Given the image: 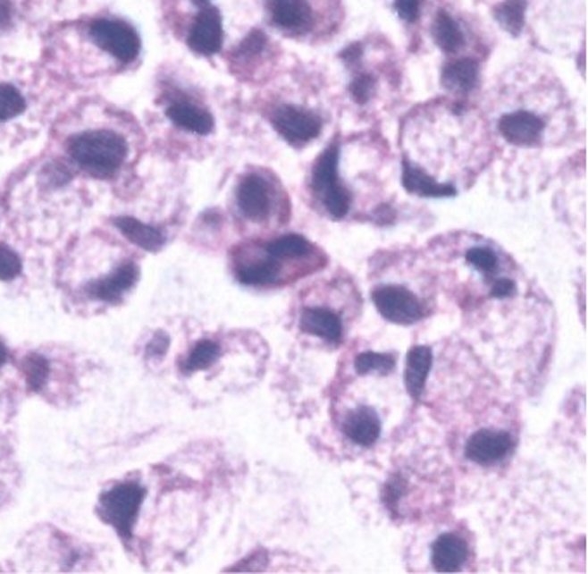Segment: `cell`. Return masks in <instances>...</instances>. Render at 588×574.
<instances>
[{
  "label": "cell",
  "instance_id": "cell-1",
  "mask_svg": "<svg viewBox=\"0 0 588 574\" xmlns=\"http://www.w3.org/2000/svg\"><path fill=\"white\" fill-rule=\"evenodd\" d=\"M66 151L73 163L96 179H111L127 161V139L111 129H87L75 133Z\"/></svg>",
  "mask_w": 588,
  "mask_h": 574
},
{
  "label": "cell",
  "instance_id": "cell-2",
  "mask_svg": "<svg viewBox=\"0 0 588 574\" xmlns=\"http://www.w3.org/2000/svg\"><path fill=\"white\" fill-rule=\"evenodd\" d=\"M310 189L334 220L347 216L351 208V194L340 181V146L336 142L329 144L315 159Z\"/></svg>",
  "mask_w": 588,
  "mask_h": 574
},
{
  "label": "cell",
  "instance_id": "cell-3",
  "mask_svg": "<svg viewBox=\"0 0 588 574\" xmlns=\"http://www.w3.org/2000/svg\"><path fill=\"white\" fill-rule=\"evenodd\" d=\"M272 127L294 148H303L315 140L323 129L319 111L305 105L282 103L268 113Z\"/></svg>",
  "mask_w": 588,
  "mask_h": 574
},
{
  "label": "cell",
  "instance_id": "cell-4",
  "mask_svg": "<svg viewBox=\"0 0 588 574\" xmlns=\"http://www.w3.org/2000/svg\"><path fill=\"white\" fill-rule=\"evenodd\" d=\"M144 500V488L135 483H123L111 488L99 500V518L113 526L125 540L132 536L139 509Z\"/></svg>",
  "mask_w": 588,
  "mask_h": 574
},
{
  "label": "cell",
  "instance_id": "cell-5",
  "mask_svg": "<svg viewBox=\"0 0 588 574\" xmlns=\"http://www.w3.org/2000/svg\"><path fill=\"white\" fill-rule=\"evenodd\" d=\"M88 35L99 49L120 61L130 64L140 54V37L123 20L99 18L88 25Z\"/></svg>",
  "mask_w": 588,
  "mask_h": 574
},
{
  "label": "cell",
  "instance_id": "cell-6",
  "mask_svg": "<svg viewBox=\"0 0 588 574\" xmlns=\"http://www.w3.org/2000/svg\"><path fill=\"white\" fill-rule=\"evenodd\" d=\"M497 129L516 148H538L545 142L549 123L533 107H514L500 114Z\"/></svg>",
  "mask_w": 588,
  "mask_h": 574
},
{
  "label": "cell",
  "instance_id": "cell-7",
  "mask_svg": "<svg viewBox=\"0 0 588 574\" xmlns=\"http://www.w3.org/2000/svg\"><path fill=\"white\" fill-rule=\"evenodd\" d=\"M373 301L379 315L391 324L410 325L424 315L421 300L410 289L397 284L375 287Z\"/></svg>",
  "mask_w": 588,
  "mask_h": 574
},
{
  "label": "cell",
  "instance_id": "cell-8",
  "mask_svg": "<svg viewBox=\"0 0 588 574\" xmlns=\"http://www.w3.org/2000/svg\"><path fill=\"white\" fill-rule=\"evenodd\" d=\"M272 185L260 173H248L238 185L236 203L249 222H265L272 213Z\"/></svg>",
  "mask_w": 588,
  "mask_h": 574
},
{
  "label": "cell",
  "instance_id": "cell-9",
  "mask_svg": "<svg viewBox=\"0 0 588 574\" xmlns=\"http://www.w3.org/2000/svg\"><path fill=\"white\" fill-rule=\"evenodd\" d=\"M223 44L222 14L214 5H205L194 18L188 35V46L199 55H214Z\"/></svg>",
  "mask_w": 588,
  "mask_h": 574
},
{
  "label": "cell",
  "instance_id": "cell-10",
  "mask_svg": "<svg viewBox=\"0 0 588 574\" xmlns=\"http://www.w3.org/2000/svg\"><path fill=\"white\" fill-rule=\"evenodd\" d=\"M166 116L175 127L194 135L205 137L210 135L214 129V114L206 107L182 94L170 97L166 106Z\"/></svg>",
  "mask_w": 588,
  "mask_h": 574
},
{
  "label": "cell",
  "instance_id": "cell-11",
  "mask_svg": "<svg viewBox=\"0 0 588 574\" xmlns=\"http://www.w3.org/2000/svg\"><path fill=\"white\" fill-rule=\"evenodd\" d=\"M514 448V440L506 431L480 429L466 443V457L480 466H491L508 457Z\"/></svg>",
  "mask_w": 588,
  "mask_h": 574
},
{
  "label": "cell",
  "instance_id": "cell-12",
  "mask_svg": "<svg viewBox=\"0 0 588 574\" xmlns=\"http://www.w3.org/2000/svg\"><path fill=\"white\" fill-rule=\"evenodd\" d=\"M270 21L293 35H303L314 27V7L308 0H267Z\"/></svg>",
  "mask_w": 588,
  "mask_h": 574
},
{
  "label": "cell",
  "instance_id": "cell-13",
  "mask_svg": "<svg viewBox=\"0 0 588 574\" xmlns=\"http://www.w3.org/2000/svg\"><path fill=\"white\" fill-rule=\"evenodd\" d=\"M469 547L455 533L440 535L431 545V564L440 573H457L466 564Z\"/></svg>",
  "mask_w": 588,
  "mask_h": 574
},
{
  "label": "cell",
  "instance_id": "cell-14",
  "mask_svg": "<svg viewBox=\"0 0 588 574\" xmlns=\"http://www.w3.org/2000/svg\"><path fill=\"white\" fill-rule=\"evenodd\" d=\"M401 185L407 192L421 198H450L457 194L452 183L440 182L428 172L407 159H403L401 168Z\"/></svg>",
  "mask_w": 588,
  "mask_h": 574
},
{
  "label": "cell",
  "instance_id": "cell-15",
  "mask_svg": "<svg viewBox=\"0 0 588 574\" xmlns=\"http://www.w3.org/2000/svg\"><path fill=\"white\" fill-rule=\"evenodd\" d=\"M299 329L327 342H340L343 340L341 317L323 307L303 308L299 318Z\"/></svg>",
  "mask_w": 588,
  "mask_h": 574
},
{
  "label": "cell",
  "instance_id": "cell-16",
  "mask_svg": "<svg viewBox=\"0 0 588 574\" xmlns=\"http://www.w3.org/2000/svg\"><path fill=\"white\" fill-rule=\"evenodd\" d=\"M137 281H139V266L135 265L134 261H125L105 279L92 283L88 287V292L99 301L114 303L129 289H132Z\"/></svg>",
  "mask_w": 588,
  "mask_h": 574
},
{
  "label": "cell",
  "instance_id": "cell-17",
  "mask_svg": "<svg viewBox=\"0 0 588 574\" xmlns=\"http://www.w3.org/2000/svg\"><path fill=\"white\" fill-rule=\"evenodd\" d=\"M343 433L348 440L360 446H373L381 436V418L373 407L360 405L348 412L343 422Z\"/></svg>",
  "mask_w": 588,
  "mask_h": 574
},
{
  "label": "cell",
  "instance_id": "cell-18",
  "mask_svg": "<svg viewBox=\"0 0 588 574\" xmlns=\"http://www.w3.org/2000/svg\"><path fill=\"white\" fill-rule=\"evenodd\" d=\"M433 367V350L429 346H414L407 353L405 388L412 400H421Z\"/></svg>",
  "mask_w": 588,
  "mask_h": 574
},
{
  "label": "cell",
  "instance_id": "cell-19",
  "mask_svg": "<svg viewBox=\"0 0 588 574\" xmlns=\"http://www.w3.org/2000/svg\"><path fill=\"white\" fill-rule=\"evenodd\" d=\"M264 258H241L236 263V279L244 286H272L281 275V261L264 251Z\"/></svg>",
  "mask_w": 588,
  "mask_h": 574
},
{
  "label": "cell",
  "instance_id": "cell-20",
  "mask_svg": "<svg viewBox=\"0 0 588 574\" xmlns=\"http://www.w3.org/2000/svg\"><path fill=\"white\" fill-rule=\"evenodd\" d=\"M480 81V64L471 57L447 63L441 70V83L455 94H469Z\"/></svg>",
  "mask_w": 588,
  "mask_h": 574
},
{
  "label": "cell",
  "instance_id": "cell-21",
  "mask_svg": "<svg viewBox=\"0 0 588 574\" xmlns=\"http://www.w3.org/2000/svg\"><path fill=\"white\" fill-rule=\"evenodd\" d=\"M114 225L127 239L146 251H158L164 244V235L161 234V231L132 216H120L114 220Z\"/></svg>",
  "mask_w": 588,
  "mask_h": 574
},
{
  "label": "cell",
  "instance_id": "cell-22",
  "mask_svg": "<svg viewBox=\"0 0 588 574\" xmlns=\"http://www.w3.org/2000/svg\"><path fill=\"white\" fill-rule=\"evenodd\" d=\"M264 251L275 260H299V258H308L315 251V248L303 235L286 234L268 242Z\"/></svg>",
  "mask_w": 588,
  "mask_h": 574
},
{
  "label": "cell",
  "instance_id": "cell-23",
  "mask_svg": "<svg viewBox=\"0 0 588 574\" xmlns=\"http://www.w3.org/2000/svg\"><path fill=\"white\" fill-rule=\"evenodd\" d=\"M433 38L445 54H457L464 46L462 28L447 11H440L433 23Z\"/></svg>",
  "mask_w": 588,
  "mask_h": 574
},
{
  "label": "cell",
  "instance_id": "cell-24",
  "mask_svg": "<svg viewBox=\"0 0 588 574\" xmlns=\"http://www.w3.org/2000/svg\"><path fill=\"white\" fill-rule=\"evenodd\" d=\"M222 350L220 344L212 340H201L188 355V359L182 362V372L192 374L197 370H206L208 367L214 366L218 360Z\"/></svg>",
  "mask_w": 588,
  "mask_h": 574
},
{
  "label": "cell",
  "instance_id": "cell-25",
  "mask_svg": "<svg viewBox=\"0 0 588 574\" xmlns=\"http://www.w3.org/2000/svg\"><path fill=\"white\" fill-rule=\"evenodd\" d=\"M525 0H506L495 7V18L508 33L519 35L525 25Z\"/></svg>",
  "mask_w": 588,
  "mask_h": 574
},
{
  "label": "cell",
  "instance_id": "cell-26",
  "mask_svg": "<svg viewBox=\"0 0 588 574\" xmlns=\"http://www.w3.org/2000/svg\"><path fill=\"white\" fill-rule=\"evenodd\" d=\"M397 360L390 353H377V351H364L355 360V370L360 376H369L373 372H379L381 376L390 374L395 370Z\"/></svg>",
  "mask_w": 588,
  "mask_h": 574
},
{
  "label": "cell",
  "instance_id": "cell-27",
  "mask_svg": "<svg viewBox=\"0 0 588 574\" xmlns=\"http://www.w3.org/2000/svg\"><path fill=\"white\" fill-rule=\"evenodd\" d=\"M27 109L23 94L11 83H0V123L14 120Z\"/></svg>",
  "mask_w": 588,
  "mask_h": 574
},
{
  "label": "cell",
  "instance_id": "cell-28",
  "mask_svg": "<svg viewBox=\"0 0 588 574\" xmlns=\"http://www.w3.org/2000/svg\"><path fill=\"white\" fill-rule=\"evenodd\" d=\"M21 370L25 374L29 392H40L46 386L49 376V362L44 357L35 353L28 355L21 364Z\"/></svg>",
  "mask_w": 588,
  "mask_h": 574
},
{
  "label": "cell",
  "instance_id": "cell-29",
  "mask_svg": "<svg viewBox=\"0 0 588 574\" xmlns=\"http://www.w3.org/2000/svg\"><path fill=\"white\" fill-rule=\"evenodd\" d=\"M466 261L483 275H493L500 268L499 255L488 246H475L466 253Z\"/></svg>",
  "mask_w": 588,
  "mask_h": 574
},
{
  "label": "cell",
  "instance_id": "cell-30",
  "mask_svg": "<svg viewBox=\"0 0 588 574\" xmlns=\"http://www.w3.org/2000/svg\"><path fill=\"white\" fill-rule=\"evenodd\" d=\"M375 79L371 73H358L349 83V94L357 105H367L374 96Z\"/></svg>",
  "mask_w": 588,
  "mask_h": 574
},
{
  "label": "cell",
  "instance_id": "cell-31",
  "mask_svg": "<svg viewBox=\"0 0 588 574\" xmlns=\"http://www.w3.org/2000/svg\"><path fill=\"white\" fill-rule=\"evenodd\" d=\"M21 258L7 244L0 242V281H13L21 274Z\"/></svg>",
  "mask_w": 588,
  "mask_h": 574
},
{
  "label": "cell",
  "instance_id": "cell-32",
  "mask_svg": "<svg viewBox=\"0 0 588 574\" xmlns=\"http://www.w3.org/2000/svg\"><path fill=\"white\" fill-rule=\"evenodd\" d=\"M270 562V557H268V552L265 550H256L253 553H249L246 559H242L239 564H236L234 568L227 570V571H232V573H258V571H264Z\"/></svg>",
  "mask_w": 588,
  "mask_h": 574
},
{
  "label": "cell",
  "instance_id": "cell-33",
  "mask_svg": "<svg viewBox=\"0 0 588 574\" xmlns=\"http://www.w3.org/2000/svg\"><path fill=\"white\" fill-rule=\"evenodd\" d=\"M407 490V483L401 476H393L386 485H384V492H382V502L384 505L395 514L397 512V505L403 494Z\"/></svg>",
  "mask_w": 588,
  "mask_h": 574
},
{
  "label": "cell",
  "instance_id": "cell-34",
  "mask_svg": "<svg viewBox=\"0 0 588 574\" xmlns=\"http://www.w3.org/2000/svg\"><path fill=\"white\" fill-rule=\"evenodd\" d=\"M423 0H395V9L401 20L407 23H416L421 16Z\"/></svg>",
  "mask_w": 588,
  "mask_h": 574
},
{
  "label": "cell",
  "instance_id": "cell-35",
  "mask_svg": "<svg viewBox=\"0 0 588 574\" xmlns=\"http://www.w3.org/2000/svg\"><path fill=\"white\" fill-rule=\"evenodd\" d=\"M516 292H517L516 283L512 279H508V277H500L493 283L490 296L495 298V300H508V298L516 296Z\"/></svg>",
  "mask_w": 588,
  "mask_h": 574
},
{
  "label": "cell",
  "instance_id": "cell-36",
  "mask_svg": "<svg viewBox=\"0 0 588 574\" xmlns=\"http://www.w3.org/2000/svg\"><path fill=\"white\" fill-rule=\"evenodd\" d=\"M168 344H170V340H168L166 334H163V333L156 334L153 341L147 344V357H156V359L163 357L168 350Z\"/></svg>",
  "mask_w": 588,
  "mask_h": 574
},
{
  "label": "cell",
  "instance_id": "cell-37",
  "mask_svg": "<svg viewBox=\"0 0 588 574\" xmlns=\"http://www.w3.org/2000/svg\"><path fill=\"white\" fill-rule=\"evenodd\" d=\"M14 18V5L11 0H0V30L13 25Z\"/></svg>",
  "mask_w": 588,
  "mask_h": 574
},
{
  "label": "cell",
  "instance_id": "cell-38",
  "mask_svg": "<svg viewBox=\"0 0 588 574\" xmlns=\"http://www.w3.org/2000/svg\"><path fill=\"white\" fill-rule=\"evenodd\" d=\"M5 360H7V351H5L4 344L0 342V366H4V364H5Z\"/></svg>",
  "mask_w": 588,
  "mask_h": 574
},
{
  "label": "cell",
  "instance_id": "cell-39",
  "mask_svg": "<svg viewBox=\"0 0 588 574\" xmlns=\"http://www.w3.org/2000/svg\"><path fill=\"white\" fill-rule=\"evenodd\" d=\"M192 2H194V4H197V5H203V7H205V5H208V2H210V0H192Z\"/></svg>",
  "mask_w": 588,
  "mask_h": 574
}]
</instances>
